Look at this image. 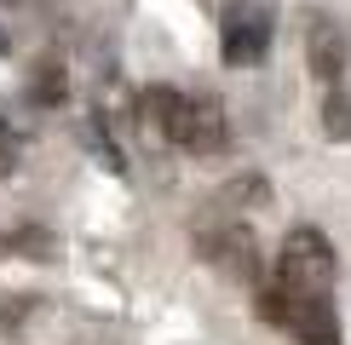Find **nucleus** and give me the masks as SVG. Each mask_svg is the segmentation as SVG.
<instances>
[{
    "label": "nucleus",
    "mask_w": 351,
    "mask_h": 345,
    "mask_svg": "<svg viewBox=\"0 0 351 345\" xmlns=\"http://www.w3.org/2000/svg\"><path fill=\"white\" fill-rule=\"evenodd\" d=\"M276 282L294 299H334V282H340V253L317 225L288 230L282 253H276Z\"/></svg>",
    "instance_id": "nucleus-1"
},
{
    "label": "nucleus",
    "mask_w": 351,
    "mask_h": 345,
    "mask_svg": "<svg viewBox=\"0 0 351 345\" xmlns=\"http://www.w3.org/2000/svg\"><path fill=\"white\" fill-rule=\"evenodd\" d=\"M271 35H276V18H271L265 0H230V6L219 12V58H225L230 69L265 64Z\"/></svg>",
    "instance_id": "nucleus-2"
},
{
    "label": "nucleus",
    "mask_w": 351,
    "mask_h": 345,
    "mask_svg": "<svg viewBox=\"0 0 351 345\" xmlns=\"http://www.w3.org/2000/svg\"><path fill=\"white\" fill-rule=\"evenodd\" d=\"M305 64H311V75L323 86H340L346 64H351V35L340 18H328V12L311 18V29H305Z\"/></svg>",
    "instance_id": "nucleus-3"
},
{
    "label": "nucleus",
    "mask_w": 351,
    "mask_h": 345,
    "mask_svg": "<svg viewBox=\"0 0 351 345\" xmlns=\"http://www.w3.org/2000/svg\"><path fill=\"white\" fill-rule=\"evenodd\" d=\"M225 144H230V115H225V104H219L213 92H190V115H184L179 150H190V155H219Z\"/></svg>",
    "instance_id": "nucleus-4"
},
{
    "label": "nucleus",
    "mask_w": 351,
    "mask_h": 345,
    "mask_svg": "<svg viewBox=\"0 0 351 345\" xmlns=\"http://www.w3.org/2000/svg\"><path fill=\"white\" fill-rule=\"evenodd\" d=\"M184 115H190V92H179V86H144V127H156L167 144L184 138Z\"/></svg>",
    "instance_id": "nucleus-5"
},
{
    "label": "nucleus",
    "mask_w": 351,
    "mask_h": 345,
    "mask_svg": "<svg viewBox=\"0 0 351 345\" xmlns=\"http://www.w3.org/2000/svg\"><path fill=\"white\" fill-rule=\"evenodd\" d=\"M294 340L300 345H340V311H334V299H294Z\"/></svg>",
    "instance_id": "nucleus-6"
},
{
    "label": "nucleus",
    "mask_w": 351,
    "mask_h": 345,
    "mask_svg": "<svg viewBox=\"0 0 351 345\" xmlns=\"http://www.w3.org/2000/svg\"><path fill=\"white\" fill-rule=\"evenodd\" d=\"M323 133L334 144H351V86H328L323 92Z\"/></svg>",
    "instance_id": "nucleus-7"
}]
</instances>
